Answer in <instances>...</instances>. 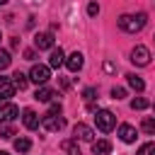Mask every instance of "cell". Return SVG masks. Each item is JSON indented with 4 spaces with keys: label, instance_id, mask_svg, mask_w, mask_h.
I'll return each instance as SVG.
<instances>
[{
    "label": "cell",
    "instance_id": "6da1fadb",
    "mask_svg": "<svg viewBox=\"0 0 155 155\" xmlns=\"http://www.w3.org/2000/svg\"><path fill=\"white\" fill-rule=\"evenodd\" d=\"M145 22H148L145 12H138V15H121V17H119V27H121L124 31H128V34L140 31V29L145 27Z\"/></svg>",
    "mask_w": 155,
    "mask_h": 155
},
{
    "label": "cell",
    "instance_id": "7a4b0ae2",
    "mask_svg": "<svg viewBox=\"0 0 155 155\" xmlns=\"http://www.w3.org/2000/svg\"><path fill=\"white\" fill-rule=\"evenodd\" d=\"M94 124H97V128H99L102 133H109V131L116 126V116H114L109 109H99V111L94 114Z\"/></svg>",
    "mask_w": 155,
    "mask_h": 155
},
{
    "label": "cell",
    "instance_id": "3957f363",
    "mask_svg": "<svg viewBox=\"0 0 155 155\" xmlns=\"http://www.w3.org/2000/svg\"><path fill=\"white\" fill-rule=\"evenodd\" d=\"M41 126L46 128V131H51V133H56V131H61L63 126H65V119L61 116V114H44L41 116Z\"/></svg>",
    "mask_w": 155,
    "mask_h": 155
},
{
    "label": "cell",
    "instance_id": "277c9868",
    "mask_svg": "<svg viewBox=\"0 0 155 155\" xmlns=\"http://www.w3.org/2000/svg\"><path fill=\"white\" fill-rule=\"evenodd\" d=\"M51 78V70H48V65H31V70H29V80L31 82H36V85H46V80Z\"/></svg>",
    "mask_w": 155,
    "mask_h": 155
},
{
    "label": "cell",
    "instance_id": "5b68a950",
    "mask_svg": "<svg viewBox=\"0 0 155 155\" xmlns=\"http://www.w3.org/2000/svg\"><path fill=\"white\" fill-rule=\"evenodd\" d=\"M19 116V109L10 102H0V124H10Z\"/></svg>",
    "mask_w": 155,
    "mask_h": 155
},
{
    "label": "cell",
    "instance_id": "8992f818",
    "mask_svg": "<svg viewBox=\"0 0 155 155\" xmlns=\"http://www.w3.org/2000/svg\"><path fill=\"white\" fill-rule=\"evenodd\" d=\"M73 138H75V140H87V143H92V140H94V131H92L87 124H75V126H73Z\"/></svg>",
    "mask_w": 155,
    "mask_h": 155
},
{
    "label": "cell",
    "instance_id": "52a82bcc",
    "mask_svg": "<svg viewBox=\"0 0 155 155\" xmlns=\"http://www.w3.org/2000/svg\"><path fill=\"white\" fill-rule=\"evenodd\" d=\"M131 63H133V65H148V63H150V51H148L145 46H136V48L131 51Z\"/></svg>",
    "mask_w": 155,
    "mask_h": 155
},
{
    "label": "cell",
    "instance_id": "ba28073f",
    "mask_svg": "<svg viewBox=\"0 0 155 155\" xmlns=\"http://www.w3.org/2000/svg\"><path fill=\"white\" fill-rule=\"evenodd\" d=\"M15 82H12V78H2L0 80V102H7L12 94H15Z\"/></svg>",
    "mask_w": 155,
    "mask_h": 155
},
{
    "label": "cell",
    "instance_id": "9c48e42d",
    "mask_svg": "<svg viewBox=\"0 0 155 155\" xmlns=\"http://www.w3.org/2000/svg\"><path fill=\"white\" fill-rule=\"evenodd\" d=\"M22 121H24V126H27L29 131H36V128L41 126V119H39V116H36V111H31V109H24Z\"/></svg>",
    "mask_w": 155,
    "mask_h": 155
},
{
    "label": "cell",
    "instance_id": "30bf717a",
    "mask_svg": "<svg viewBox=\"0 0 155 155\" xmlns=\"http://www.w3.org/2000/svg\"><path fill=\"white\" fill-rule=\"evenodd\" d=\"M34 44H36V48H39V51H46V48H53V34H51V31H44V34H36V39H34Z\"/></svg>",
    "mask_w": 155,
    "mask_h": 155
},
{
    "label": "cell",
    "instance_id": "8fae6325",
    "mask_svg": "<svg viewBox=\"0 0 155 155\" xmlns=\"http://www.w3.org/2000/svg\"><path fill=\"white\" fill-rule=\"evenodd\" d=\"M119 138H121L124 143H136L138 133H136V128H133V126H128V124H121V126H119Z\"/></svg>",
    "mask_w": 155,
    "mask_h": 155
},
{
    "label": "cell",
    "instance_id": "7c38bea8",
    "mask_svg": "<svg viewBox=\"0 0 155 155\" xmlns=\"http://www.w3.org/2000/svg\"><path fill=\"white\" fill-rule=\"evenodd\" d=\"M82 63H85V61H82V53H78V51L65 58V68H68L70 73H78V70L82 68Z\"/></svg>",
    "mask_w": 155,
    "mask_h": 155
},
{
    "label": "cell",
    "instance_id": "4fadbf2b",
    "mask_svg": "<svg viewBox=\"0 0 155 155\" xmlns=\"http://www.w3.org/2000/svg\"><path fill=\"white\" fill-rule=\"evenodd\" d=\"M92 153L94 155H109L111 153V143L104 140V138L102 140H92Z\"/></svg>",
    "mask_w": 155,
    "mask_h": 155
},
{
    "label": "cell",
    "instance_id": "5bb4252c",
    "mask_svg": "<svg viewBox=\"0 0 155 155\" xmlns=\"http://www.w3.org/2000/svg\"><path fill=\"white\" fill-rule=\"evenodd\" d=\"M48 65H51V68H61V65H65V56H63L61 48H53V51H51V56H48Z\"/></svg>",
    "mask_w": 155,
    "mask_h": 155
},
{
    "label": "cell",
    "instance_id": "9a60e30c",
    "mask_svg": "<svg viewBox=\"0 0 155 155\" xmlns=\"http://www.w3.org/2000/svg\"><path fill=\"white\" fill-rule=\"evenodd\" d=\"M53 97H56V92H53L51 87H46V85H41V87L36 90V94H34V99H36V102H51Z\"/></svg>",
    "mask_w": 155,
    "mask_h": 155
},
{
    "label": "cell",
    "instance_id": "2e32d148",
    "mask_svg": "<svg viewBox=\"0 0 155 155\" xmlns=\"http://www.w3.org/2000/svg\"><path fill=\"white\" fill-rule=\"evenodd\" d=\"M12 82H15V87H17V90H27V85H29V78H27L24 73H19V70H17V73L12 75Z\"/></svg>",
    "mask_w": 155,
    "mask_h": 155
},
{
    "label": "cell",
    "instance_id": "e0dca14e",
    "mask_svg": "<svg viewBox=\"0 0 155 155\" xmlns=\"http://www.w3.org/2000/svg\"><path fill=\"white\" fill-rule=\"evenodd\" d=\"M126 78H128V85H131L136 92H143V90H145V82H143L138 75H133V73H131V75H126Z\"/></svg>",
    "mask_w": 155,
    "mask_h": 155
},
{
    "label": "cell",
    "instance_id": "ac0fdd59",
    "mask_svg": "<svg viewBox=\"0 0 155 155\" xmlns=\"http://www.w3.org/2000/svg\"><path fill=\"white\" fill-rule=\"evenodd\" d=\"M63 150H65L68 155H82L80 148H78V140H75V138H73V140H65V143H63Z\"/></svg>",
    "mask_w": 155,
    "mask_h": 155
},
{
    "label": "cell",
    "instance_id": "d6986e66",
    "mask_svg": "<svg viewBox=\"0 0 155 155\" xmlns=\"http://www.w3.org/2000/svg\"><path fill=\"white\" fill-rule=\"evenodd\" d=\"M29 148H31V140H29V138H17V140H15V150H17V153H27Z\"/></svg>",
    "mask_w": 155,
    "mask_h": 155
},
{
    "label": "cell",
    "instance_id": "ffe728a7",
    "mask_svg": "<svg viewBox=\"0 0 155 155\" xmlns=\"http://www.w3.org/2000/svg\"><path fill=\"white\" fill-rule=\"evenodd\" d=\"M140 128H143L145 133H155V119H153V116H145L143 124H140Z\"/></svg>",
    "mask_w": 155,
    "mask_h": 155
},
{
    "label": "cell",
    "instance_id": "44dd1931",
    "mask_svg": "<svg viewBox=\"0 0 155 155\" xmlns=\"http://www.w3.org/2000/svg\"><path fill=\"white\" fill-rule=\"evenodd\" d=\"M10 63H12V58H10V53L0 48V70H5V68H10Z\"/></svg>",
    "mask_w": 155,
    "mask_h": 155
},
{
    "label": "cell",
    "instance_id": "7402d4cb",
    "mask_svg": "<svg viewBox=\"0 0 155 155\" xmlns=\"http://www.w3.org/2000/svg\"><path fill=\"white\" fill-rule=\"evenodd\" d=\"M136 155H155V143H145V145H140Z\"/></svg>",
    "mask_w": 155,
    "mask_h": 155
},
{
    "label": "cell",
    "instance_id": "603a6c76",
    "mask_svg": "<svg viewBox=\"0 0 155 155\" xmlns=\"http://www.w3.org/2000/svg\"><path fill=\"white\" fill-rule=\"evenodd\" d=\"M145 107H148V99H143V97H136V99L131 102V109H133V111H136V109L140 111V109H145Z\"/></svg>",
    "mask_w": 155,
    "mask_h": 155
},
{
    "label": "cell",
    "instance_id": "cb8c5ba5",
    "mask_svg": "<svg viewBox=\"0 0 155 155\" xmlns=\"http://www.w3.org/2000/svg\"><path fill=\"white\" fill-rule=\"evenodd\" d=\"M0 136H2V138H12V136H15V128H12L10 124H0Z\"/></svg>",
    "mask_w": 155,
    "mask_h": 155
},
{
    "label": "cell",
    "instance_id": "d4e9b609",
    "mask_svg": "<svg viewBox=\"0 0 155 155\" xmlns=\"http://www.w3.org/2000/svg\"><path fill=\"white\" fill-rule=\"evenodd\" d=\"M111 97H114V99H124V97H126V90H124V87H114V90H111Z\"/></svg>",
    "mask_w": 155,
    "mask_h": 155
},
{
    "label": "cell",
    "instance_id": "484cf974",
    "mask_svg": "<svg viewBox=\"0 0 155 155\" xmlns=\"http://www.w3.org/2000/svg\"><path fill=\"white\" fill-rule=\"evenodd\" d=\"M82 94H85V99H87V102H90V104H92V99H94V97H97V90H94V87H87V90H85V92H82Z\"/></svg>",
    "mask_w": 155,
    "mask_h": 155
},
{
    "label": "cell",
    "instance_id": "4316f807",
    "mask_svg": "<svg viewBox=\"0 0 155 155\" xmlns=\"http://www.w3.org/2000/svg\"><path fill=\"white\" fill-rule=\"evenodd\" d=\"M87 15H90V17L99 15V5H97V2H90V5H87Z\"/></svg>",
    "mask_w": 155,
    "mask_h": 155
},
{
    "label": "cell",
    "instance_id": "83f0119b",
    "mask_svg": "<svg viewBox=\"0 0 155 155\" xmlns=\"http://www.w3.org/2000/svg\"><path fill=\"white\" fill-rule=\"evenodd\" d=\"M51 114H61V102H51Z\"/></svg>",
    "mask_w": 155,
    "mask_h": 155
},
{
    "label": "cell",
    "instance_id": "f1b7e54d",
    "mask_svg": "<svg viewBox=\"0 0 155 155\" xmlns=\"http://www.w3.org/2000/svg\"><path fill=\"white\" fill-rule=\"evenodd\" d=\"M104 70H107V73H114V63L107 61V63H104Z\"/></svg>",
    "mask_w": 155,
    "mask_h": 155
},
{
    "label": "cell",
    "instance_id": "f546056e",
    "mask_svg": "<svg viewBox=\"0 0 155 155\" xmlns=\"http://www.w3.org/2000/svg\"><path fill=\"white\" fill-rule=\"evenodd\" d=\"M24 58H27V61H31V58H34V51H31V48H29V51H24Z\"/></svg>",
    "mask_w": 155,
    "mask_h": 155
},
{
    "label": "cell",
    "instance_id": "4dcf8cb0",
    "mask_svg": "<svg viewBox=\"0 0 155 155\" xmlns=\"http://www.w3.org/2000/svg\"><path fill=\"white\" fill-rule=\"evenodd\" d=\"M0 155H10V153H5V150H0Z\"/></svg>",
    "mask_w": 155,
    "mask_h": 155
},
{
    "label": "cell",
    "instance_id": "1f68e13d",
    "mask_svg": "<svg viewBox=\"0 0 155 155\" xmlns=\"http://www.w3.org/2000/svg\"><path fill=\"white\" fill-rule=\"evenodd\" d=\"M5 2H7V0H0V5H5Z\"/></svg>",
    "mask_w": 155,
    "mask_h": 155
}]
</instances>
